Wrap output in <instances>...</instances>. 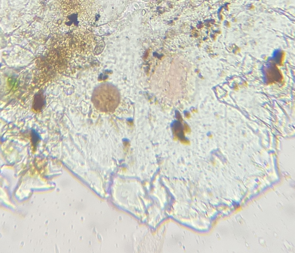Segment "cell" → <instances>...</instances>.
I'll use <instances>...</instances> for the list:
<instances>
[{
	"label": "cell",
	"instance_id": "5b68a950",
	"mask_svg": "<svg viewBox=\"0 0 295 253\" xmlns=\"http://www.w3.org/2000/svg\"><path fill=\"white\" fill-rule=\"evenodd\" d=\"M30 140L32 149L34 151L36 150L41 137L39 133L34 129L32 128L30 132Z\"/></svg>",
	"mask_w": 295,
	"mask_h": 253
},
{
	"label": "cell",
	"instance_id": "8992f818",
	"mask_svg": "<svg viewBox=\"0 0 295 253\" xmlns=\"http://www.w3.org/2000/svg\"><path fill=\"white\" fill-rule=\"evenodd\" d=\"M128 120L129 122H132L133 121V119L131 118H128Z\"/></svg>",
	"mask_w": 295,
	"mask_h": 253
},
{
	"label": "cell",
	"instance_id": "6da1fadb",
	"mask_svg": "<svg viewBox=\"0 0 295 253\" xmlns=\"http://www.w3.org/2000/svg\"><path fill=\"white\" fill-rule=\"evenodd\" d=\"M98 90L93 95V102L96 107L103 111H112L118 105L119 95L114 87H112L108 92Z\"/></svg>",
	"mask_w": 295,
	"mask_h": 253
},
{
	"label": "cell",
	"instance_id": "7a4b0ae2",
	"mask_svg": "<svg viewBox=\"0 0 295 253\" xmlns=\"http://www.w3.org/2000/svg\"><path fill=\"white\" fill-rule=\"evenodd\" d=\"M46 97L42 91H40L34 95L32 105V110L35 113L41 112L46 105Z\"/></svg>",
	"mask_w": 295,
	"mask_h": 253
},
{
	"label": "cell",
	"instance_id": "277c9868",
	"mask_svg": "<svg viewBox=\"0 0 295 253\" xmlns=\"http://www.w3.org/2000/svg\"><path fill=\"white\" fill-rule=\"evenodd\" d=\"M266 76L270 82H273L277 81L281 78V74L279 70L275 67L268 68L266 71Z\"/></svg>",
	"mask_w": 295,
	"mask_h": 253
},
{
	"label": "cell",
	"instance_id": "3957f363",
	"mask_svg": "<svg viewBox=\"0 0 295 253\" xmlns=\"http://www.w3.org/2000/svg\"><path fill=\"white\" fill-rule=\"evenodd\" d=\"M171 127L174 133L180 141L186 144H188L189 142L184 138L182 128L180 122L177 121H174L171 124Z\"/></svg>",
	"mask_w": 295,
	"mask_h": 253
}]
</instances>
